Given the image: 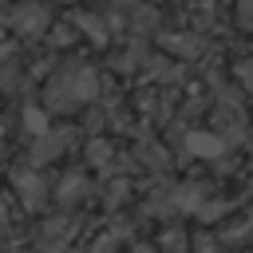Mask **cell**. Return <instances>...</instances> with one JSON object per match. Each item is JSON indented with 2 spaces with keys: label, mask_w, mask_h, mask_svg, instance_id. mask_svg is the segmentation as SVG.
Returning a JSON list of instances; mask_svg holds the SVG:
<instances>
[{
  "label": "cell",
  "mask_w": 253,
  "mask_h": 253,
  "mask_svg": "<svg viewBox=\"0 0 253 253\" xmlns=\"http://www.w3.org/2000/svg\"><path fill=\"white\" fill-rule=\"evenodd\" d=\"M95 91H99V75L91 71V67H67V71H55L51 79H47V87H43V107L47 111H75L79 103H87V99H95Z\"/></svg>",
  "instance_id": "6da1fadb"
},
{
  "label": "cell",
  "mask_w": 253,
  "mask_h": 253,
  "mask_svg": "<svg viewBox=\"0 0 253 253\" xmlns=\"http://www.w3.org/2000/svg\"><path fill=\"white\" fill-rule=\"evenodd\" d=\"M12 28H16L20 36H40V32L47 28V8H43L40 0H24V4L12 12Z\"/></svg>",
  "instance_id": "7a4b0ae2"
},
{
  "label": "cell",
  "mask_w": 253,
  "mask_h": 253,
  "mask_svg": "<svg viewBox=\"0 0 253 253\" xmlns=\"http://www.w3.org/2000/svg\"><path fill=\"white\" fill-rule=\"evenodd\" d=\"M67 146H71V126L43 130V134L36 138V146H32V162H51V158H59Z\"/></svg>",
  "instance_id": "3957f363"
},
{
  "label": "cell",
  "mask_w": 253,
  "mask_h": 253,
  "mask_svg": "<svg viewBox=\"0 0 253 253\" xmlns=\"http://www.w3.org/2000/svg\"><path fill=\"white\" fill-rule=\"evenodd\" d=\"M71 233H75V221H71V217H55V221L43 225V233H40V249L55 253V249H63V245L71 241Z\"/></svg>",
  "instance_id": "277c9868"
},
{
  "label": "cell",
  "mask_w": 253,
  "mask_h": 253,
  "mask_svg": "<svg viewBox=\"0 0 253 253\" xmlns=\"http://www.w3.org/2000/svg\"><path fill=\"white\" fill-rule=\"evenodd\" d=\"M16 190H20V202H24L28 210H40L43 198H47V194H43V178H40V174H28V170L16 174Z\"/></svg>",
  "instance_id": "5b68a950"
},
{
  "label": "cell",
  "mask_w": 253,
  "mask_h": 253,
  "mask_svg": "<svg viewBox=\"0 0 253 253\" xmlns=\"http://www.w3.org/2000/svg\"><path fill=\"white\" fill-rule=\"evenodd\" d=\"M91 194V182L83 178V174H67L63 182H59V190H55V198L63 202V206H75V202H83Z\"/></svg>",
  "instance_id": "8992f818"
},
{
  "label": "cell",
  "mask_w": 253,
  "mask_h": 253,
  "mask_svg": "<svg viewBox=\"0 0 253 253\" xmlns=\"http://www.w3.org/2000/svg\"><path fill=\"white\" fill-rule=\"evenodd\" d=\"M186 146H190V150H198L202 158H213V154H221V142H217V138H210V134H198V130L186 138Z\"/></svg>",
  "instance_id": "52a82bcc"
},
{
  "label": "cell",
  "mask_w": 253,
  "mask_h": 253,
  "mask_svg": "<svg viewBox=\"0 0 253 253\" xmlns=\"http://www.w3.org/2000/svg\"><path fill=\"white\" fill-rule=\"evenodd\" d=\"M166 47H174L178 55H186V59H190V55H198V51H202V40H198V36H166Z\"/></svg>",
  "instance_id": "ba28073f"
},
{
  "label": "cell",
  "mask_w": 253,
  "mask_h": 253,
  "mask_svg": "<svg viewBox=\"0 0 253 253\" xmlns=\"http://www.w3.org/2000/svg\"><path fill=\"white\" fill-rule=\"evenodd\" d=\"M158 249H166V253H182V249H186V233H182V229H166V233L158 237Z\"/></svg>",
  "instance_id": "9c48e42d"
},
{
  "label": "cell",
  "mask_w": 253,
  "mask_h": 253,
  "mask_svg": "<svg viewBox=\"0 0 253 253\" xmlns=\"http://www.w3.org/2000/svg\"><path fill=\"white\" fill-rule=\"evenodd\" d=\"M79 28H87V36H91L95 43H103V40H107V32H103V20H99V16H79Z\"/></svg>",
  "instance_id": "30bf717a"
},
{
  "label": "cell",
  "mask_w": 253,
  "mask_h": 253,
  "mask_svg": "<svg viewBox=\"0 0 253 253\" xmlns=\"http://www.w3.org/2000/svg\"><path fill=\"white\" fill-rule=\"evenodd\" d=\"M24 123H28V130H32L36 138H40V134L47 130V126H43V115H40V111H24Z\"/></svg>",
  "instance_id": "8fae6325"
},
{
  "label": "cell",
  "mask_w": 253,
  "mask_h": 253,
  "mask_svg": "<svg viewBox=\"0 0 253 253\" xmlns=\"http://www.w3.org/2000/svg\"><path fill=\"white\" fill-rule=\"evenodd\" d=\"M237 75H241V83L253 91V59H245V63H237Z\"/></svg>",
  "instance_id": "7c38bea8"
},
{
  "label": "cell",
  "mask_w": 253,
  "mask_h": 253,
  "mask_svg": "<svg viewBox=\"0 0 253 253\" xmlns=\"http://www.w3.org/2000/svg\"><path fill=\"white\" fill-rule=\"evenodd\" d=\"M91 162H107V142H91Z\"/></svg>",
  "instance_id": "4fadbf2b"
},
{
  "label": "cell",
  "mask_w": 253,
  "mask_h": 253,
  "mask_svg": "<svg viewBox=\"0 0 253 253\" xmlns=\"http://www.w3.org/2000/svg\"><path fill=\"white\" fill-rule=\"evenodd\" d=\"M237 16H241V20H253V0H241V4H237Z\"/></svg>",
  "instance_id": "5bb4252c"
},
{
  "label": "cell",
  "mask_w": 253,
  "mask_h": 253,
  "mask_svg": "<svg viewBox=\"0 0 253 253\" xmlns=\"http://www.w3.org/2000/svg\"><path fill=\"white\" fill-rule=\"evenodd\" d=\"M134 253H150V249H134Z\"/></svg>",
  "instance_id": "9a60e30c"
},
{
  "label": "cell",
  "mask_w": 253,
  "mask_h": 253,
  "mask_svg": "<svg viewBox=\"0 0 253 253\" xmlns=\"http://www.w3.org/2000/svg\"><path fill=\"white\" fill-rule=\"evenodd\" d=\"M0 8H4V0H0Z\"/></svg>",
  "instance_id": "2e32d148"
}]
</instances>
